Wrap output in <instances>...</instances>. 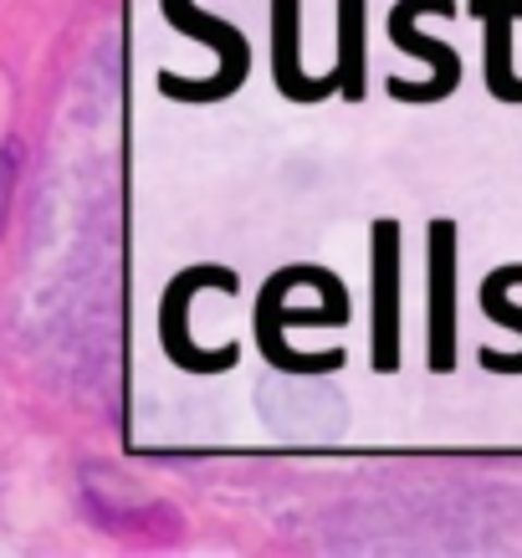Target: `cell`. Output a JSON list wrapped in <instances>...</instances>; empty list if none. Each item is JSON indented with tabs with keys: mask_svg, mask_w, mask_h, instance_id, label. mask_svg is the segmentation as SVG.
<instances>
[{
	"mask_svg": "<svg viewBox=\"0 0 522 558\" xmlns=\"http://www.w3.org/2000/svg\"><path fill=\"white\" fill-rule=\"evenodd\" d=\"M374 369H400V220H374Z\"/></svg>",
	"mask_w": 522,
	"mask_h": 558,
	"instance_id": "cell-5",
	"label": "cell"
},
{
	"mask_svg": "<svg viewBox=\"0 0 522 558\" xmlns=\"http://www.w3.org/2000/svg\"><path fill=\"white\" fill-rule=\"evenodd\" d=\"M338 87L364 98V0H338Z\"/></svg>",
	"mask_w": 522,
	"mask_h": 558,
	"instance_id": "cell-9",
	"label": "cell"
},
{
	"mask_svg": "<svg viewBox=\"0 0 522 558\" xmlns=\"http://www.w3.org/2000/svg\"><path fill=\"white\" fill-rule=\"evenodd\" d=\"M11 180H16V159L0 154V226H5V205H11Z\"/></svg>",
	"mask_w": 522,
	"mask_h": 558,
	"instance_id": "cell-10",
	"label": "cell"
},
{
	"mask_svg": "<svg viewBox=\"0 0 522 558\" xmlns=\"http://www.w3.org/2000/svg\"><path fill=\"white\" fill-rule=\"evenodd\" d=\"M271 51H277V87L298 102H318L338 87V72L328 77H307L298 62V0H271Z\"/></svg>",
	"mask_w": 522,
	"mask_h": 558,
	"instance_id": "cell-7",
	"label": "cell"
},
{
	"mask_svg": "<svg viewBox=\"0 0 522 558\" xmlns=\"http://www.w3.org/2000/svg\"><path fill=\"white\" fill-rule=\"evenodd\" d=\"M338 328V323H349V292L338 288V277H328L318 292H313V303H292V288H287V277L277 271L267 288H262V303H256V343H262V354L277 364V369H303V374H318V369H338L343 354H298L292 343H287V328Z\"/></svg>",
	"mask_w": 522,
	"mask_h": 558,
	"instance_id": "cell-1",
	"label": "cell"
},
{
	"mask_svg": "<svg viewBox=\"0 0 522 558\" xmlns=\"http://www.w3.org/2000/svg\"><path fill=\"white\" fill-rule=\"evenodd\" d=\"M472 16L482 21V68L487 93L497 102H522V72L512 68V26L522 21V0H472Z\"/></svg>",
	"mask_w": 522,
	"mask_h": 558,
	"instance_id": "cell-6",
	"label": "cell"
},
{
	"mask_svg": "<svg viewBox=\"0 0 522 558\" xmlns=\"http://www.w3.org/2000/svg\"><path fill=\"white\" fill-rule=\"evenodd\" d=\"M159 11H165V21L180 36L205 41V47L216 51V72H210V83H195L180 102H220V98H231V93L246 83V68H252V47H246V36H241L231 21L201 11L195 0H159Z\"/></svg>",
	"mask_w": 522,
	"mask_h": 558,
	"instance_id": "cell-2",
	"label": "cell"
},
{
	"mask_svg": "<svg viewBox=\"0 0 522 558\" xmlns=\"http://www.w3.org/2000/svg\"><path fill=\"white\" fill-rule=\"evenodd\" d=\"M425 359L436 374L456 369V226L430 220V307H425Z\"/></svg>",
	"mask_w": 522,
	"mask_h": 558,
	"instance_id": "cell-4",
	"label": "cell"
},
{
	"mask_svg": "<svg viewBox=\"0 0 522 558\" xmlns=\"http://www.w3.org/2000/svg\"><path fill=\"white\" fill-rule=\"evenodd\" d=\"M512 288H522V262H512V267H491L487 277H482V292H476V303H482V313H487L497 328H512L522 339V307L512 303ZM482 369L491 374H522V349L518 354H497V349H482Z\"/></svg>",
	"mask_w": 522,
	"mask_h": 558,
	"instance_id": "cell-8",
	"label": "cell"
},
{
	"mask_svg": "<svg viewBox=\"0 0 522 558\" xmlns=\"http://www.w3.org/2000/svg\"><path fill=\"white\" fill-rule=\"evenodd\" d=\"M421 11H430V16H456V0H400V5L389 11V41L400 51H410V57H421L425 68H430V83L415 87L410 102H440V98H451L456 83H461V57H456V47H446V41H430L425 32H415V16H421Z\"/></svg>",
	"mask_w": 522,
	"mask_h": 558,
	"instance_id": "cell-3",
	"label": "cell"
}]
</instances>
